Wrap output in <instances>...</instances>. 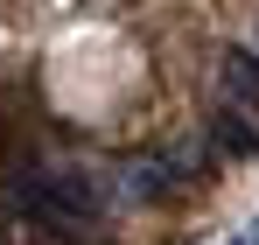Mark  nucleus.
<instances>
[{
	"mask_svg": "<svg viewBox=\"0 0 259 245\" xmlns=\"http://www.w3.org/2000/svg\"><path fill=\"white\" fill-rule=\"evenodd\" d=\"M7 210H21L35 231L70 245H98V217H105V196H98V168H28L7 182Z\"/></svg>",
	"mask_w": 259,
	"mask_h": 245,
	"instance_id": "f257e3e1",
	"label": "nucleus"
},
{
	"mask_svg": "<svg viewBox=\"0 0 259 245\" xmlns=\"http://www.w3.org/2000/svg\"><path fill=\"white\" fill-rule=\"evenodd\" d=\"M98 196H105V210L112 203H161V196H175V182H168V168L161 161H119V168H105L98 175Z\"/></svg>",
	"mask_w": 259,
	"mask_h": 245,
	"instance_id": "f03ea898",
	"label": "nucleus"
},
{
	"mask_svg": "<svg viewBox=\"0 0 259 245\" xmlns=\"http://www.w3.org/2000/svg\"><path fill=\"white\" fill-rule=\"evenodd\" d=\"M203 147H210L217 161L259 154V119H252V112H238V105H217V112H210V126H203Z\"/></svg>",
	"mask_w": 259,
	"mask_h": 245,
	"instance_id": "7ed1b4c3",
	"label": "nucleus"
},
{
	"mask_svg": "<svg viewBox=\"0 0 259 245\" xmlns=\"http://www.w3.org/2000/svg\"><path fill=\"white\" fill-rule=\"evenodd\" d=\"M217 84H224V98H231L238 112H259V49H224Z\"/></svg>",
	"mask_w": 259,
	"mask_h": 245,
	"instance_id": "20e7f679",
	"label": "nucleus"
},
{
	"mask_svg": "<svg viewBox=\"0 0 259 245\" xmlns=\"http://www.w3.org/2000/svg\"><path fill=\"white\" fill-rule=\"evenodd\" d=\"M154 161L168 168V182H175V189H182V182H203V175H210V168H217V154H210V147H203V133H182V140H175L168 154H154Z\"/></svg>",
	"mask_w": 259,
	"mask_h": 245,
	"instance_id": "39448f33",
	"label": "nucleus"
}]
</instances>
